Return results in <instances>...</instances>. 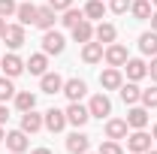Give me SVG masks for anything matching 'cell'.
<instances>
[{"instance_id": "cell-1", "label": "cell", "mask_w": 157, "mask_h": 154, "mask_svg": "<svg viewBox=\"0 0 157 154\" xmlns=\"http://www.w3.org/2000/svg\"><path fill=\"white\" fill-rule=\"evenodd\" d=\"M63 48H67V39H63L60 30H55V27L52 30H42V52L45 55H60Z\"/></svg>"}, {"instance_id": "cell-2", "label": "cell", "mask_w": 157, "mask_h": 154, "mask_svg": "<svg viewBox=\"0 0 157 154\" xmlns=\"http://www.w3.org/2000/svg\"><path fill=\"white\" fill-rule=\"evenodd\" d=\"M127 58H130V52H127V45H121V42H109L106 52H103V60H106L109 67H124Z\"/></svg>"}, {"instance_id": "cell-3", "label": "cell", "mask_w": 157, "mask_h": 154, "mask_svg": "<svg viewBox=\"0 0 157 154\" xmlns=\"http://www.w3.org/2000/svg\"><path fill=\"white\" fill-rule=\"evenodd\" d=\"M88 112H91V118H100V121L112 115V100L106 97V91L91 97V103H88Z\"/></svg>"}, {"instance_id": "cell-4", "label": "cell", "mask_w": 157, "mask_h": 154, "mask_svg": "<svg viewBox=\"0 0 157 154\" xmlns=\"http://www.w3.org/2000/svg\"><path fill=\"white\" fill-rule=\"evenodd\" d=\"M151 133H145V130H133V133H127V151L133 154H145L148 148H151Z\"/></svg>"}, {"instance_id": "cell-5", "label": "cell", "mask_w": 157, "mask_h": 154, "mask_svg": "<svg viewBox=\"0 0 157 154\" xmlns=\"http://www.w3.org/2000/svg\"><path fill=\"white\" fill-rule=\"evenodd\" d=\"M121 85H124L121 67H106V70L100 73V88H103V91H118Z\"/></svg>"}, {"instance_id": "cell-6", "label": "cell", "mask_w": 157, "mask_h": 154, "mask_svg": "<svg viewBox=\"0 0 157 154\" xmlns=\"http://www.w3.org/2000/svg\"><path fill=\"white\" fill-rule=\"evenodd\" d=\"M88 121H91V112H88V106H82L78 100L67 106V124H73V127H78V130H82Z\"/></svg>"}, {"instance_id": "cell-7", "label": "cell", "mask_w": 157, "mask_h": 154, "mask_svg": "<svg viewBox=\"0 0 157 154\" xmlns=\"http://www.w3.org/2000/svg\"><path fill=\"white\" fill-rule=\"evenodd\" d=\"M121 70L127 73V82H142V79L148 76V64L142 58H127V64H124Z\"/></svg>"}, {"instance_id": "cell-8", "label": "cell", "mask_w": 157, "mask_h": 154, "mask_svg": "<svg viewBox=\"0 0 157 154\" xmlns=\"http://www.w3.org/2000/svg\"><path fill=\"white\" fill-rule=\"evenodd\" d=\"M0 70H3V76L15 79V76L24 73V60H21L15 52H9V55H3V58H0Z\"/></svg>"}, {"instance_id": "cell-9", "label": "cell", "mask_w": 157, "mask_h": 154, "mask_svg": "<svg viewBox=\"0 0 157 154\" xmlns=\"http://www.w3.org/2000/svg\"><path fill=\"white\" fill-rule=\"evenodd\" d=\"M42 121H45L48 133H60L67 127V112L63 109H48V112H42Z\"/></svg>"}, {"instance_id": "cell-10", "label": "cell", "mask_w": 157, "mask_h": 154, "mask_svg": "<svg viewBox=\"0 0 157 154\" xmlns=\"http://www.w3.org/2000/svg\"><path fill=\"white\" fill-rule=\"evenodd\" d=\"M127 127L130 130H145L148 127V109L145 106H130V112H127Z\"/></svg>"}, {"instance_id": "cell-11", "label": "cell", "mask_w": 157, "mask_h": 154, "mask_svg": "<svg viewBox=\"0 0 157 154\" xmlns=\"http://www.w3.org/2000/svg\"><path fill=\"white\" fill-rule=\"evenodd\" d=\"M60 94H67L70 103H76V100H82V97L88 94V85H85L82 79H63V91H60Z\"/></svg>"}, {"instance_id": "cell-12", "label": "cell", "mask_w": 157, "mask_h": 154, "mask_svg": "<svg viewBox=\"0 0 157 154\" xmlns=\"http://www.w3.org/2000/svg\"><path fill=\"white\" fill-rule=\"evenodd\" d=\"M39 91H42V94H60V91H63V79L58 76V73H42V76H39Z\"/></svg>"}, {"instance_id": "cell-13", "label": "cell", "mask_w": 157, "mask_h": 154, "mask_svg": "<svg viewBox=\"0 0 157 154\" xmlns=\"http://www.w3.org/2000/svg\"><path fill=\"white\" fill-rule=\"evenodd\" d=\"M24 70H27L30 76H42V73H48V55H45V52L30 55V58L24 60Z\"/></svg>"}, {"instance_id": "cell-14", "label": "cell", "mask_w": 157, "mask_h": 154, "mask_svg": "<svg viewBox=\"0 0 157 154\" xmlns=\"http://www.w3.org/2000/svg\"><path fill=\"white\" fill-rule=\"evenodd\" d=\"M6 148L9 151H15V154H24L27 148H30V142H27V133L24 130H12V133H6Z\"/></svg>"}, {"instance_id": "cell-15", "label": "cell", "mask_w": 157, "mask_h": 154, "mask_svg": "<svg viewBox=\"0 0 157 154\" xmlns=\"http://www.w3.org/2000/svg\"><path fill=\"white\" fill-rule=\"evenodd\" d=\"M88 148H91V139L82 133L78 127H76V133L67 136V151H70V154H85Z\"/></svg>"}, {"instance_id": "cell-16", "label": "cell", "mask_w": 157, "mask_h": 154, "mask_svg": "<svg viewBox=\"0 0 157 154\" xmlns=\"http://www.w3.org/2000/svg\"><path fill=\"white\" fill-rule=\"evenodd\" d=\"M36 3H30V0H21L18 3V9H15V18H18V24H36Z\"/></svg>"}, {"instance_id": "cell-17", "label": "cell", "mask_w": 157, "mask_h": 154, "mask_svg": "<svg viewBox=\"0 0 157 154\" xmlns=\"http://www.w3.org/2000/svg\"><path fill=\"white\" fill-rule=\"evenodd\" d=\"M103 52H106V45L97 42V39H91V42L82 45V60H85V64H100V60H103Z\"/></svg>"}, {"instance_id": "cell-18", "label": "cell", "mask_w": 157, "mask_h": 154, "mask_svg": "<svg viewBox=\"0 0 157 154\" xmlns=\"http://www.w3.org/2000/svg\"><path fill=\"white\" fill-rule=\"evenodd\" d=\"M42 127H45V121H42V115H39L36 109L21 112V130H24V133H39Z\"/></svg>"}, {"instance_id": "cell-19", "label": "cell", "mask_w": 157, "mask_h": 154, "mask_svg": "<svg viewBox=\"0 0 157 154\" xmlns=\"http://www.w3.org/2000/svg\"><path fill=\"white\" fill-rule=\"evenodd\" d=\"M127 133H130V127H127V121L124 118H109L106 121V139H127Z\"/></svg>"}, {"instance_id": "cell-20", "label": "cell", "mask_w": 157, "mask_h": 154, "mask_svg": "<svg viewBox=\"0 0 157 154\" xmlns=\"http://www.w3.org/2000/svg\"><path fill=\"white\" fill-rule=\"evenodd\" d=\"M3 42L15 52L24 45V24H6V33H3Z\"/></svg>"}, {"instance_id": "cell-21", "label": "cell", "mask_w": 157, "mask_h": 154, "mask_svg": "<svg viewBox=\"0 0 157 154\" xmlns=\"http://www.w3.org/2000/svg\"><path fill=\"white\" fill-rule=\"evenodd\" d=\"M94 39L103 42V45H109V42H115V39H118V27L112 24V21H100L97 27H94Z\"/></svg>"}, {"instance_id": "cell-22", "label": "cell", "mask_w": 157, "mask_h": 154, "mask_svg": "<svg viewBox=\"0 0 157 154\" xmlns=\"http://www.w3.org/2000/svg\"><path fill=\"white\" fill-rule=\"evenodd\" d=\"M55 18H58V12H55L48 3L36 9V27L39 30H52V27H55Z\"/></svg>"}, {"instance_id": "cell-23", "label": "cell", "mask_w": 157, "mask_h": 154, "mask_svg": "<svg viewBox=\"0 0 157 154\" xmlns=\"http://www.w3.org/2000/svg\"><path fill=\"white\" fill-rule=\"evenodd\" d=\"M118 94H121V100H124L127 106H136L139 97H142V88H139L136 82H124V85L118 88Z\"/></svg>"}, {"instance_id": "cell-24", "label": "cell", "mask_w": 157, "mask_h": 154, "mask_svg": "<svg viewBox=\"0 0 157 154\" xmlns=\"http://www.w3.org/2000/svg\"><path fill=\"white\" fill-rule=\"evenodd\" d=\"M151 12H154L151 0H133V3H130V15H133L136 21H148V18H151Z\"/></svg>"}, {"instance_id": "cell-25", "label": "cell", "mask_w": 157, "mask_h": 154, "mask_svg": "<svg viewBox=\"0 0 157 154\" xmlns=\"http://www.w3.org/2000/svg\"><path fill=\"white\" fill-rule=\"evenodd\" d=\"M139 52H142L145 58H154L157 55V33L154 30H145V33L139 37Z\"/></svg>"}, {"instance_id": "cell-26", "label": "cell", "mask_w": 157, "mask_h": 154, "mask_svg": "<svg viewBox=\"0 0 157 154\" xmlns=\"http://www.w3.org/2000/svg\"><path fill=\"white\" fill-rule=\"evenodd\" d=\"M15 109L18 112H30V109H36V94L33 91H15Z\"/></svg>"}, {"instance_id": "cell-27", "label": "cell", "mask_w": 157, "mask_h": 154, "mask_svg": "<svg viewBox=\"0 0 157 154\" xmlns=\"http://www.w3.org/2000/svg\"><path fill=\"white\" fill-rule=\"evenodd\" d=\"M73 39L82 42V45H85V42H91V39H94V24H91L88 18H82L76 27H73Z\"/></svg>"}, {"instance_id": "cell-28", "label": "cell", "mask_w": 157, "mask_h": 154, "mask_svg": "<svg viewBox=\"0 0 157 154\" xmlns=\"http://www.w3.org/2000/svg\"><path fill=\"white\" fill-rule=\"evenodd\" d=\"M106 9H109V6H106L103 0H88L82 12H85V18H88V21H97V18H103V15H106Z\"/></svg>"}, {"instance_id": "cell-29", "label": "cell", "mask_w": 157, "mask_h": 154, "mask_svg": "<svg viewBox=\"0 0 157 154\" xmlns=\"http://www.w3.org/2000/svg\"><path fill=\"white\" fill-rule=\"evenodd\" d=\"M82 18H85V12H82V9H73V6H70V9H63V18H60V24L73 30V27H76V24H78Z\"/></svg>"}, {"instance_id": "cell-30", "label": "cell", "mask_w": 157, "mask_h": 154, "mask_svg": "<svg viewBox=\"0 0 157 154\" xmlns=\"http://www.w3.org/2000/svg\"><path fill=\"white\" fill-rule=\"evenodd\" d=\"M139 103H142L145 109H157V82L151 85V88H145V91H142V97H139Z\"/></svg>"}, {"instance_id": "cell-31", "label": "cell", "mask_w": 157, "mask_h": 154, "mask_svg": "<svg viewBox=\"0 0 157 154\" xmlns=\"http://www.w3.org/2000/svg\"><path fill=\"white\" fill-rule=\"evenodd\" d=\"M15 97V85H12V79L9 76H0V103H6V100H12Z\"/></svg>"}, {"instance_id": "cell-32", "label": "cell", "mask_w": 157, "mask_h": 154, "mask_svg": "<svg viewBox=\"0 0 157 154\" xmlns=\"http://www.w3.org/2000/svg\"><path fill=\"white\" fill-rule=\"evenodd\" d=\"M97 154H124V148H121L118 139H106V142H100V151Z\"/></svg>"}, {"instance_id": "cell-33", "label": "cell", "mask_w": 157, "mask_h": 154, "mask_svg": "<svg viewBox=\"0 0 157 154\" xmlns=\"http://www.w3.org/2000/svg\"><path fill=\"white\" fill-rule=\"evenodd\" d=\"M15 9H18L15 0H0V18H15Z\"/></svg>"}, {"instance_id": "cell-34", "label": "cell", "mask_w": 157, "mask_h": 154, "mask_svg": "<svg viewBox=\"0 0 157 154\" xmlns=\"http://www.w3.org/2000/svg\"><path fill=\"white\" fill-rule=\"evenodd\" d=\"M130 3H133V0H109V9H112L115 15H124V12H130Z\"/></svg>"}, {"instance_id": "cell-35", "label": "cell", "mask_w": 157, "mask_h": 154, "mask_svg": "<svg viewBox=\"0 0 157 154\" xmlns=\"http://www.w3.org/2000/svg\"><path fill=\"white\" fill-rule=\"evenodd\" d=\"M48 6H52L55 12H63V9H70V6H73V0H48Z\"/></svg>"}, {"instance_id": "cell-36", "label": "cell", "mask_w": 157, "mask_h": 154, "mask_svg": "<svg viewBox=\"0 0 157 154\" xmlns=\"http://www.w3.org/2000/svg\"><path fill=\"white\" fill-rule=\"evenodd\" d=\"M148 76H151V79L157 82V55L151 58V64H148Z\"/></svg>"}, {"instance_id": "cell-37", "label": "cell", "mask_w": 157, "mask_h": 154, "mask_svg": "<svg viewBox=\"0 0 157 154\" xmlns=\"http://www.w3.org/2000/svg\"><path fill=\"white\" fill-rule=\"evenodd\" d=\"M6 121H9V106L0 103V124H6Z\"/></svg>"}, {"instance_id": "cell-38", "label": "cell", "mask_w": 157, "mask_h": 154, "mask_svg": "<svg viewBox=\"0 0 157 154\" xmlns=\"http://www.w3.org/2000/svg\"><path fill=\"white\" fill-rule=\"evenodd\" d=\"M30 154H55V151H52V148H33Z\"/></svg>"}, {"instance_id": "cell-39", "label": "cell", "mask_w": 157, "mask_h": 154, "mask_svg": "<svg viewBox=\"0 0 157 154\" xmlns=\"http://www.w3.org/2000/svg\"><path fill=\"white\" fill-rule=\"evenodd\" d=\"M151 30H154V33H157V9H154V12H151Z\"/></svg>"}, {"instance_id": "cell-40", "label": "cell", "mask_w": 157, "mask_h": 154, "mask_svg": "<svg viewBox=\"0 0 157 154\" xmlns=\"http://www.w3.org/2000/svg\"><path fill=\"white\" fill-rule=\"evenodd\" d=\"M3 33H6V18H0V39H3Z\"/></svg>"}, {"instance_id": "cell-41", "label": "cell", "mask_w": 157, "mask_h": 154, "mask_svg": "<svg viewBox=\"0 0 157 154\" xmlns=\"http://www.w3.org/2000/svg\"><path fill=\"white\" fill-rule=\"evenodd\" d=\"M151 139H157V124H154V127H151Z\"/></svg>"}, {"instance_id": "cell-42", "label": "cell", "mask_w": 157, "mask_h": 154, "mask_svg": "<svg viewBox=\"0 0 157 154\" xmlns=\"http://www.w3.org/2000/svg\"><path fill=\"white\" fill-rule=\"evenodd\" d=\"M3 139H6V133H3V124H0V142H3Z\"/></svg>"}, {"instance_id": "cell-43", "label": "cell", "mask_w": 157, "mask_h": 154, "mask_svg": "<svg viewBox=\"0 0 157 154\" xmlns=\"http://www.w3.org/2000/svg\"><path fill=\"white\" fill-rule=\"evenodd\" d=\"M145 154H157V151H154V148H148V151H145Z\"/></svg>"}, {"instance_id": "cell-44", "label": "cell", "mask_w": 157, "mask_h": 154, "mask_svg": "<svg viewBox=\"0 0 157 154\" xmlns=\"http://www.w3.org/2000/svg\"><path fill=\"white\" fill-rule=\"evenodd\" d=\"M151 6H154V9H157V0H151Z\"/></svg>"}, {"instance_id": "cell-45", "label": "cell", "mask_w": 157, "mask_h": 154, "mask_svg": "<svg viewBox=\"0 0 157 154\" xmlns=\"http://www.w3.org/2000/svg\"><path fill=\"white\" fill-rule=\"evenodd\" d=\"M85 154H91V151H85Z\"/></svg>"}, {"instance_id": "cell-46", "label": "cell", "mask_w": 157, "mask_h": 154, "mask_svg": "<svg viewBox=\"0 0 157 154\" xmlns=\"http://www.w3.org/2000/svg\"><path fill=\"white\" fill-rule=\"evenodd\" d=\"M9 154H15V151H9Z\"/></svg>"}, {"instance_id": "cell-47", "label": "cell", "mask_w": 157, "mask_h": 154, "mask_svg": "<svg viewBox=\"0 0 157 154\" xmlns=\"http://www.w3.org/2000/svg\"><path fill=\"white\" fill-rule=\"evenodd\" d=\"M130 154H133V151H130Z\"/></svg>"}]
</instances>
